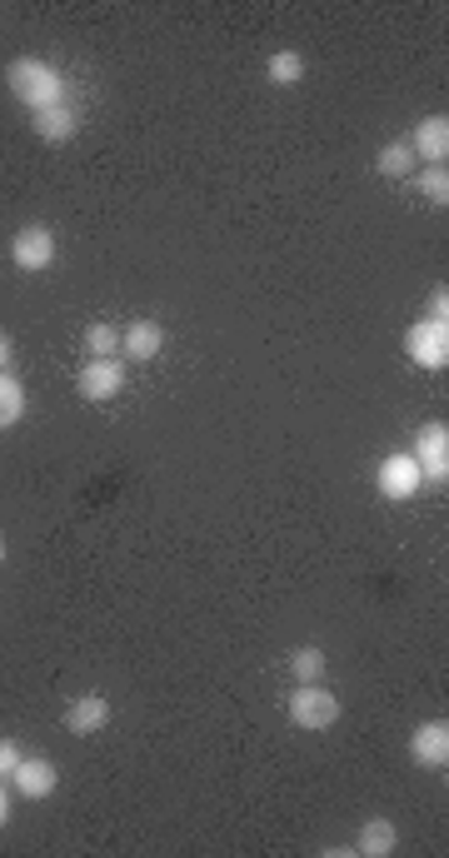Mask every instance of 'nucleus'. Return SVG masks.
Here are the masks:
<instances>
[{"mask_svg":"<svg viewBox=\"0 0 449 858\" xmlns=\"http://www.w3.org/2000/svg\"><path fill=\"white\" fill-rule=\"evenodd\" d=\"M374 484H380V494H385L389 504H405V500H414V490L424 484V475H420V465H414V454L395 450V454H385V459H380V469H374Z\"/></svg>","mask_w":449,"mask_h":858,"instance_id":"nucleus-4","label":"nucleus"},{"mask_svg":"<svg viewBox=\"0 0 449 858\" xmlns=\"http://www.w3.org/2000/svg\"><path fill=\"white\" fill-rule=\"evenodd\" d=\"M374 171L385 175V180H405V175H414L410 140H389V146H380V155H374Z\"/></svg>","mask_w":449,"mask_h":858,"instance_id":"nucleus-14","label":"nucleus"},{"mask_svg":"<svg viewBox=\"0 0 449 858\" xmlns=\"http://www.w3.org/2000/svg\"><path fill=\"white\" fill-rule=\"evenodd\" d=\"M420 190L435 200V205H445V200H449V171H445V165H424V171H420Z\"/></svg>","mask_w":449,"mask_h":858,"instance_id":"nucleus-20","label":"nucleus"},{"mask_svg":"<svg viewBox=\"0 0 449 858\" xmlns=\"http://www.w3.org/2000/svg\"><path fill=\"white\" fill-rule=\"evenodd\" d=\"M410 759L420 764V769H445V764H449V723L445 719H429V723L414 729Z\"/></svg>","mask_w":449,"mask_h":858,"instance_id":"nucleus-8","label":"nucleus"},{"mask_svg":"<svg viewBox=\"0 0 449 858\" xmlns=\"http://www.w3.org/2000/svg\"><path fill=\"white\" fill-rule=\"evenodd\" d=\"M405 355L420 369H445L449 365V319H420V325H410Z\"/></svg>","mask_w":449,"mask_h":858,"instance_id":"nucleus-3","label":"nucleus"},{"mask_svg":"<svg viewBox=\"0 0 449 858\" xmlns=\"http://www.w3.org/2000/svg\"><path fill=\"white\" fill-rule=\"evenodd\" d=\"M75 125H80V115H75L70 105H50V111L30 115V130H36L46 146H65V140L75 136Z\"/></svg>","mask_w":449,"mask_h":858,"instance_id":"nucleus-13","label":"nucleus"},{"mask_svg":"<svg viewBox=\"0 0 449 858\" xmlns=\"http://www.w3.org/2000/svg\"><path fill=\"white\" fill-rule=\"evenodd\" d=\"M15 764H21V744H15V739H0V779H11Z\"/></svg>","mask_w":449,"mask_h":858,"instance_id":"nucleus-21","label":"nucleus"},{"mask_svg":"<svg viewBox=\"0 0 449 858\" xmlns=\"http://www.w3.org/2000/svg\"><path fill=\"white\" fill-rule=\"evenodd\" d=\"M410 150H414V160L445 165V155H449V121H445V115H424V121L414 125Z\"/></svg>","mask_w":449,"mask_h":858,"instance_id":"nucleus-10","label":"nucleus"},{"mask_svg":"<svg viewBox=\"0 0 449 858\" xmlns=\"http://www.w3.org/2000/svg\"><path fill=\"white\" fill-rule=\"evenodd\" d=\"M75 390H80V400H90V405H105V400H115V394L125 390V365L120 359H90V365L80 369Z\"/></svg>","mask_w":449,"mask_h":858,"instance_id":"nucleus-7","label":"nucleus"},{"mask_svg":"<svg viewBox=\"0 0 449 858\" xmlns=\"http://www.w3.org/2000/svg\"><path fill=\"white\" fill-rule=\"evenodd\" d=\"M395 844H399L395 823H389V819H370L360 829V844H355V848H360L364 858H385V854H395Z\"/></svg>","mask_w":449,"mask_h":858,"instance_id":"nucleus-15","label":"nucleus"},{"mask_svg":"<svg viewBox=\"0 0 449 858\" xmlns=\"http://www.w3.org/2000/svg\"><path fill=\"white\" fill-rule=\"evenodd\" d=\"M11 260H15V270H25V275L50 270V265H55V230H50V225H25V230H15Z\"/></svg>","mask_w":449,"mask_h":858,"instance_id":"nucleus-5","label":"nucleus"},{"mask_svg":"<svg viewBox=\"0 0 449 858\" xmlns=\"http://www.w3.org/2000/svg\"><path fill=\"white\" fill-rule=\"evenodd\" d=\"M11 788H21L25 798H50L55 794V784H61V769L50 759H25L21 754V764H15V773L5 779Z\"/></svg>","mask_w":449,"mask_h":858,"instance_id":"nucleus-9","label":"nucleus"},{"mask_svg":"<svg viewBox=\"0 0 449 858\" xmlns=\"http://www.w3.org/2000/svg\"><path fill=\"white\" fill-rule=\"evenodd\" d=\"M290 674H295L299 684H320V674H324V649H315V644L295 649V654H290Z\"/></svg>","mask_w":449,"mask_h":858,"instance_id":"nucleus-18","label":"nucleus"},{"mask_svg":"<svg viewBox=\"0 0 449 858\" xmlns=\"http://www.w3.org/2000/svg\"><path fill=\"white\" fill-rule=\"evenodd\" d=\"M414 465H420L424 479H435V484H445L449 479V425H424L420 440H414Z\"/></svg>","mask_w":449,"mask_h":858,"instance_id":"nucleus-6","label":"nucleus"},{"mask_svg":"<svg viewBox=\"0 0 449 858\" xmlns=\"http://www.w3.org/2000/svg\"><path fill=\"white\" fill-rule=\"evenodd\" d=\"M21 415H25V384L0 369V429L21 425Z\"/></svg>","mask_w":449,"mask_h":858,"instance_id":"nucleus-16","label":"nucleus"},{"mask_svg":"<svg viewBox=\"0 0 449 858\" xmlns=\"http://www.w3.org/2000/svg\"><path fill=\"white\" fill-rule=\"evenodd\" d=\"M285 714H290V723H295V729H305V734H320V729H330V723L339 719V699L324 684H299L295 694H290Z\"/></svg>","mask_w":449,"mask_h":858,"instance_id":"nucleus-2","label":"nucleus"},{"mask_svg":"<svg viewBox=\"0 0 449 858\" xmlns=\"http://www.w3.org/2000/svg\"><path fill=\"white\" fill-rule=\"evenodd\" d=\"M424 319H449V290L439 285L435 294H429V305H424Z\"/></svg>","mask_w":449,"mask_h":858,"instance_id":"nucleus-22","label":"nucleus"},{"mask_svg":"<svg viewBox=\"0 0 449 858\" xmlns=\"http://www.w3.org/2000/svg\"><path fill=\"white\" fill-rule=\"evenodd\" d=\"M11 350H15V344H11V335H5V330H0V369H5V365H11Z\"/></svg>","mask_w":449,"mask_h":858,"instance_id":"nucleus-24","label":"nucleus"},{"mask_svg":"<svg viewBox=\"0 0 449 858\" xmlns=\"http://www.w3.org/2000/svg\"><path fill=\"white\" fill-rule=\"evenodd\" d=\"M5 86H11V96L21 100L25 111H50V105H65V75L55 71L50 61H36V55H21V61L5 65Z\"/></svg>","mask_w":449,"mask_h":858,"instance_id":"nucleus-1","label":"nucleus"},{"mask_svg":"<svg viewBox=\"0 0 449 858\" xmlns=\"http://www.w3.org/2000/svg\"><path fill=\"white\" fill-rule=\"evenodd\" d=\"M11 823V794H5V779H0V829Z\"/></svg>","mask_w":449,"mask_h":858,"instance_id":"nucleus-23","label":"nucleus"},{"mask_svg":"<svg viewBox=\"0 0 449 858\" xmlns=\"http://www.w3.org/2000/svg\"><path fill=\"white\" fill-rule=\"evenodd\" d=\"M86 350H90V359H115V350H120V330L105 325V319H95V325L86 330Z\"/></svg>","mask_w":449,"mask_h":858,"instance_id":"nucleus-19","label":"nucleus"},{"mask_svg":"<svg viewBox=\"0 0 449 858\" xmlns=\"http://www.w3.org/2000/svg\"><path fill=\"white\" fill-rule=\"evenodd\" d=\"M165 350V330L155 319H136V325H125L120 335V355L125 359H155Z\"/></svg>","mask_w":449,"mask_h":858,"instance_id":"nucleus-12","label":"nucleus"},{"mask_svg":"<svg viewBox=\"0 0 449 858\" xmlns=\"http://www.w3.org/2000/svg\"><path fill=\"white\" fill-rule=\"evenodd\" d=\"M265 75H270V86H299V75H305V61H299L295 50H274L270 65H265Z\"/></svg>","mask_w":449,"mask_h":858,"instance_id":"nucleus-17","label":"nucleus"},{"mask_svg":"<svg viewBox=\"0 0 449 858\" xmlns=\"http://www.w3.org/2000/svg\"><path fill=\"white\" fill-rule=\"evenodd\" d=\"M111 723V704L100 699V694H80V699H70V709H65V734H100Z\"/></svg>","mask_w":449,"mask_h":858,"instance_id":"nucleus-11","label":"nucleus"},{"mask_svg":"<svg viewBox=\"0 0 449 858\" xmlns=\"http://www.w3.org/2000/svg\"><path fill=\"white\" fill-rule=\"evenodd\" d=\"M0 559H5V540H0Z\"/></svg>","mask_w":449,"mask_h":858,"instance_id":"nucleus-25","label":"nucleus"}]
</instances>
